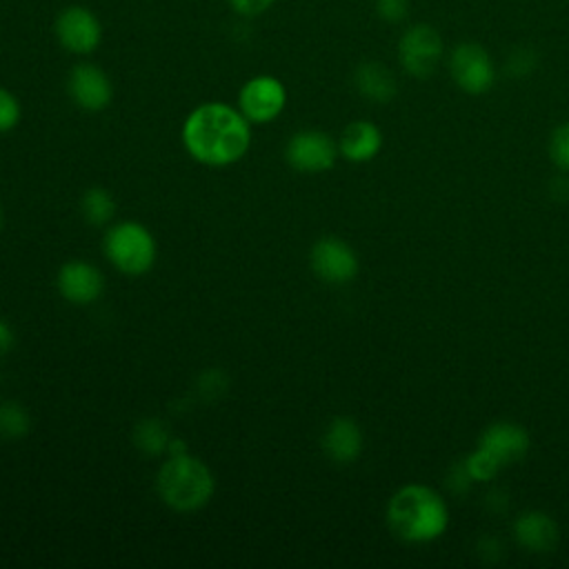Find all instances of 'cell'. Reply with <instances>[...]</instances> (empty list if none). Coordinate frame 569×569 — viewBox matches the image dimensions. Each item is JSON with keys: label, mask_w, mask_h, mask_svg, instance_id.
<instances>
[{"label": "cell", "mask_w": 569, "mask_h": 569, "mask_svg": "<svg viewBox=\"0 0 569 569\" xmlns=\"http://www.w3.org/2000/svg\"><path fill=\"white\" fill-rule=\"evenodd\" d=\"M187 153L207 167H229L251 144V122L238 107L209 100L189 111L180 131Z\"/></svg>", "instance_id": "6da1fadb"}, {"label": "cell", "mask_w": 569, "mask_h": 569, "mask_svg": "<svg viewBox=\"0 0 569 569\" xmlns=\"http://www.w3.org/2000/svg\"><path fill=\"white\" fill-rule=\"evenodd\" d=\"M389 531L409 545L438 540L449 527V507L445 498L422 482H409L396 489L387 502Z\"/></svg>", "instance_id": "7a4b0ae2"}, {"label": "cell", "mask_w": 569, "mask_h": 569, "mask_svg": "<svg viewBox=\"0 0 569 569\" xmlns=\"http://www.w3.org/2000/svg\"><path fill=\"white\" fill-rule=\"evenodd\" d=\"M156 489L160 500L180 513H191L202 509L213 491L216 480L207 462L191 456L189 451L171 453L158 469Z\"/></svg>", "instance_id": "3957f363"}, {"label": "cell", "mask_w": 569, "mask_h": 569, "mask_svg": "<svg viewBox=\"0 0 569 569\" xmlns=\"http://www.w3.org/2000/svg\"><path fill=\"white\" fill-rule=\"evenodd\" d=\"M102 249L107 260L124 276H142L156 264L158 244L149 227L136 220L113 222L104 231Z\"/></svg>", "instance_id": "277c9868"}, {"label": "cell", "mask_w": 569, "mask_h": 569, "mask_svg": "<svg viewBox=\"0 0 569 569\" xmlns=\"http://www.w3.org/2000/svg\"><path fill=\"white\" fill-rule=\"evenodd\" d=\"M445 58V42L436 27L416 22L407 27L398 40V60L405 73L425 80L436 73Z\"/></svg>", "instance_id": "5b68a950"}, {"label": "cell", "mask_w": 569, "mask_h": 569, "mask_svg": "<svg viewBox=\"0 0 569 569\" xmlns=\"http://www.w3.org/2000/svg\"><path fill=\"white\" fill-rule=\"evenodd\" d=\"M447 67L453 84L469 96H482L491 91L498 78V69L491 53L478 42L456 44L449 53Z\"/></svg>", "instance_id": "8992f818"}, {"label": "cell", "mask_w": 569, "mask_h": 569, "mask_svg": "<svg viewBox=\"0 0 569 569\" xmlns=\"http://www.w3.org/2000/svg\"><path fill=\"white\" fill-rule=\"evenodd\" d=\"M287 104V89L282 80L269 73L249 78L238 91V109L251 124H267L276 120Z\"/></svg>", "instance_id": "52a82bcc"}, {"label": "cell", "mask_w": 569, "mask_h": 569, "mask_svg": "<svg viewBox=\"0 0 569 569\" xmlns=\"http://www.w3.org/2000/svg\"><path fill=\"white\" fill-rule=\"evenodd\" d=\"M338 156V140L320 129H300L287 140L284 147L287 162L305 173H322L331 169Z\"/></svg>", "instance_id": "ba28073f"}, {"label": "cell", "mask_w": 569, "mask_h": 569, "mask_svg": "<svg viewBox=\"0 0 569 569\" xmlns=\"http://www.w3.org/2000/svg\"><path fill=\"white\" fill-rule=\"evenodd\" d=\"M53 31L62 49L76 56H89L102 42V24L98 16L82 4L64 7L53 22Z\"/></svg>", "instance_id": "9c48e42d"}, {"label": "cell", "mask_w": 569, "mask_h": 569, "mask_svg": "<svg viewBox=\"0 0 569 569\" xmlns=\"http://www.w3.org/2000/svg\"><path fill=\"white\" fill-rule=\"evenodd\" d=\"M311 271L327 284H347L358 273V253L349 242L336 236H325L309 251Z\"/></svg>", "instance_id": "30bf717a"}, {"label": "cell", "mask_w": 569, "mask_h": 569, "mask_svg": "<svg viewBox=\"0 0 569 569\" xmlns=\"http://www.w3.org/2000/svg\"><path fill=\"white\" fill-rule=\"evenodd\" d=\"M529 447H531V440L522 425L500 420L489 425L480 433L476 451L482 453L498 471H502L505 467L520 462L527 456Z\"/></svg>", "instance_id": "8fae6325"}, {"label": "cell", "mask_w": 569, "mask_h": 569, "mask_svg": "<svg viewBox=\"0 0 569 569\" xmlns=\"http://www.w3.org/2000/svg\"><path fill=\"white\" fill-rule=\"evenodd\" d=\"M67 91L73 104L89 113L107 109L113 100V84L109 76L93 62H78L71 67Z\"/></svg>", "instance_id": "7c38bea8"}, {"label": "cell", "mask_w": 569, "mask_h": 569, "mask_svg": "<svg viewBox=\"0 0 569 569\" xmlns=\"http://www.w3.org/2000/svg\"><path fill=\"white\" fill-rule=\"evenodd\" d=\"M56 287L67 302L84 307L102 296L104 276L89 260H69L58 269Z\"/></svg>", "instance_id": "4fadbf2b"}, {"label": "cell", "mask_w": 569, "mask_h": 569, "mask_svg": "<svg viewBox=\"0 0 569 569\" xmlns=\"http://www.w3.org/2000/svg\"><path fill=\"white\" fill-rule=\"evenodd\" d=\"M320 447L331 462L351 465L353 460H358V456L362 453V447H365L362 429L353 418L338 416L325 427Z\"/></svg>", "instance_id": "5bb4252c"}, {"label": "cell", "mask_w": 569, "mask_h": 569, "mask_svg": "<svg viewBox=\"0 0 569 569\" xmlns=\"http://www.w3.org/2000/svg\"><path fill=\"white\" fill-rule=\"evenodd\" d=\"M382 131L371 120H353L349 122L340 138H338V151L345 160L362 164L373 160L382 149Z\"/></svg>", "instance_id": "9a60e30c"}, {"label": "cell", "mask_w": 569, "mask_h": 569, "mask_svg": "<svg viewBox=\"0 0 569 569\" xmlns=\"http://www.w3.org/2000/svg\"><path fill=\"white\" fill-rule=\"evenodd\" d=\"M513 536L522 549L531 553H547L558 542V525L549 513L529 509L518 513L513 520Z\"/></svg>", "instance_id": "2e32d148"}, {"label": "cell", "mask_w": 569, "mask_h": 569, "mask_svg": "<svg viewBox=\"0 0 569 569\" xmlns=\"http://www.w3.org/2000/svg\"><path fill=\"white\" fill-rule=\"evenodd\" d=\"M353 84L362 98L376 104H387L398 93V80L393 71L378 60L360 62L353 71Z\"/></svg>", "instance_id": "e0dca14e"}, {"label": "cell", "mask_w": 569, "mask_h": 569, "mask_svg": "<svg viewBox=\"0 0 569 569\" xmlns=\"http://www.w3.org/2000/svg\"><path fill=\"white\" fill-rule=\"evenodd\" d=\"M171 440L173 436L169 433L167 425L158 418H144L133 427V445L149 456L167 451Z\"/></svg>", "instance_id": "ac0fdd59"}, {"label": "cell", "mask_w": 569, "mask_h": 569, "mask_svg": "<svg viewBox=\"0 0 569 569\" xmlns=\"http://www.w3.org/2000/svg\"><path fill=\"white\" fill-rule=\"evenodd\" d=\"M80 211L93 227L107 224L116 213V200L104 187H89L80 198Z\"/></svg>", "instance_id": "d6986e66"}, {"label": "cell", "mask_w": 569, "mask_h": 569, "mask_svg": "<svg viewBox=\"0 0 569 569\" xmlns=\"http://www.w3.org/2000/svg\"><path fill=\"white\" fill-rule=\"evenodd\" d=\"M31 429V418L24 405L16 400L0 402V433L7 438H22Z\"/></svg>", "instance_id": "ffe728a7"}, {"label": "cell", "mask_w": 569, "mask_h": 569, "mask_svg": "<svg viewBox=\"0 0 569 569\" xmlns=\"http://www.w3.org/2000/svg\"><path fill=\"white\" fill-rule=\"evenodd\" d=\"M547 151H549L551 162H553L560 171L569 173V122H560V124L551 131Z\"/></svg>", "instance_id": "44dd1931"}, {"label": "cell", "mask_w": 569, "mask_h": 569, "mask_svg": "<svg viewBox=\"0 0 569 569\" xmlns=\"http://www.w3.org/2000/svg\"><path fill=\"white\" fill-rule=\"evenodd\" d=\"M22 118L20 100L4 87H0V133H7L18 127Z\"/></svg>", "instance_id": "7402d4cb"}, {"label": "cell", "mask_w": 569, "mask_h": 569, "mask_svg": "<svg viewBox=\"0 0 569 569\" xmlns=\"http://www.w3.org/2000/svg\"><path fill=\"white\" fill-rule=\"evenodd\" d=\"M376 13L389 24H400L409 16V0H373Z\"/></svg>", "instance_id": "603a6c76"}, {"label": "cell", "mask_w": 569, "mask_h": 569, "mask_svg": "<svg viewBox=\"0 0 569 569\" xmlns=\"http://www.w3.org/2000/svg\"><path fill=\"white\" fill-rule=\"evenodd\" d=\"M533 53L531 49H516L511 51V56L507 58V71L511 76H527L533 69Z\"/></svg>", "instance_id": "cb8c5ba5"}, {"label": "cell", "mask_w": 569, "mask_h": 569, "mask_svg": "<svg viewBox=\"0 0 569 569\" xmlns=\"http://www.w3.org/2000/svg\"><path fill=\"white\" fill-rule=\"evenodd\" d=\"M276 0H229L231 9L244 18H256L262 16L267 9H271Z\"/></svg>", "instance_id": "d4e9b609"}, {"label": "cell", "mask_w": 569, "mask_h": 569, "mask_svg": "<svg viewBox=\"0 0 569 569\" xmlns=\"http://www.w3.org/2000/svg\"><path fill=\"white\" fill-rule=\"evenodd\" d=\"M16 345V333H13V327L0 318V356H4L7 351H11Z\"/></svg>", "instance_id": "484cf974"}, {"label": "cell", "mask_w": 569, "mask_h": 569, "mask_svg": "<svg viewBox=\"0 0 569 569\" xmlns=\"http://www.w3.org/2000/svg\"><path fill=\"white\" fill-rule=\"evenodd\" d=\"M2 224H4V213H2V207H0V229H2Z\"/></svg>", "instance_id": "4316f807"}]
</instances>
